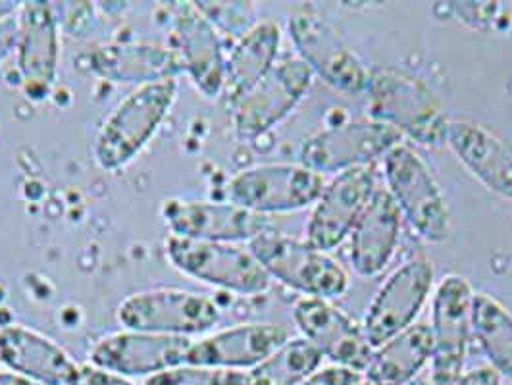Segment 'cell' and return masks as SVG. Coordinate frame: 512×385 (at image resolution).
<instances>
[{"label":"cell","instance_id":"obj_1","mask_svg":"<svg viewBox=\"0 0 512 385\" xmlns=\"http://www.w3.org/2000/svg\"><path fill=\"white\" fill-rule=\"evenodd\" d=\"M178 81L164 79L135 87L104 118L93 143V156L104 172L129 166L153 141L156 131L172 112Z\"/></svg>","mask_w":512,"mask_h":385},{"label":"cell","instance_id":"obj_2","mask_svg":"<svg viewBox=\"0 0 512 385\" xmlns=\"http://www.w3.org/2000/svg\"><path fill=\"white\" fill-rule=\"evenodd\" d=\"M368 110L378 120L426 147H441L449 118L428 83L409 70L385 66L370 72Z\"/></svg>","mask_w":512,"mask_h":385},{"label":"cell","instance_id":"obj_3","mask_svg":"<svg viewBox=\"0 0 512 385\" xmlns=\"http://www.w3.org/2000/svg\"><path fill=\"white\" fill-rule=\"evenodd\" d=\"M255 255L270 278L301 291L314 299H337L349 289V274L326 251L308 241L283 235L280 231H262L249 241Z\"/></svg>","mask_w":512,"mask_h":385},{"label":"cell","instance_id":"obj_4","mask_svg":"<svg viewBox=\"0 0 512 385\" xmlns=\"http://www.w3.org/2000/svg\"><path fill=\"white\" fill-rule=\"evenodd\" d=\"M166 258L181 274L237 295H262L270 276L255 255L237 245L170 235L164 243Z\"/></svg>","mask_w":512,"mask_h":385},{"label":"cell","instance_id":"obj_5","mask_svg":"<svg viewBox=\"0 0 512 385\" xmlns=\"http://www.w3.org/2000/svg\"><path fill=\"white\" fill-rule=\"evenodd\" d=\"M220 316V308L212 299L176 287L131 293L116 310V318L126 330L180 337L210 332Z\"/></svg>","mask_w":512,"mask_h":385},{"label":"cell","instance_id":"obj_6","mask_svg":"<svg viewBox=\"0 0 512 385\" xmlns=\"http://www.w3.org/2000/svg\"><path fill=\"white\" fill-rule=\"evenodd\" d=\"M389 195L401 216L428 243H443L449 235V208L443 191L424 158L407 145H397L384 160Z\"/></svg>","mask_w":512,"mask_h":385},{"label":"cell","instance_id":"obj_7","mask_svg":"<svg viewBox=\"0 0 512 385\" xmlns=\"http://www.w3.org/2000/svg\"><path fill=\"white\" fill-rule=\"evenodd\" d=\"M324 176L299 164H260L228 181L233 205L260 216L287 214L314 205L324 191Z\"/></svg>","mask_w":512,"mask_h":385},{"label":"cell","instance_id":"obj_8","mask_svg":"<svg viewBox=\"0 0 512 385\" xmlns=\"http://www.w3.org/2000/svg\"><path fill=\"white\" fill-rule=\"evenodd\" d=\"M472 285L459 274L445 276L432 301L430 384L453 385L462 376L472 334Z\"/></svg>","mask_w":512,"mask_h":385},{"label":"cell","instance_id":"obj_9","mask_svg":"<svg viewBox=\"0 0 512 385\" xmlns=\"http://www.w3.org/2000/svg\"><path fill=\"white\" fill-rule=\"evenodd\" d=\"M399 141L401 133L387 124L378 120H355L322 129L307 137L301 145L299 160L320 176H337L366 166L397 147Z\"/></svg>","mask_w":512,"mask_h":385},{"label":"cell","instance_id":"obj_10","mask_svg":"<svg viewBox=\"0 0 512 385\" xmlns=\"http://www.w3.org/2000/svg\"><path fill=\"white\" fill-rule=\"evenodd\" d=\"M434 264L424 257L410 258L380 287L366 310L362 332L372 349L410 328L434 287Z\"/></svg>","mask_w":512,"mask_h":385},{"label":"cell","instance_id":"obj_11","mask_svg":"<svg viewBox=\"0 0 512 385\" xmlns=\"http://www.w3.org/2000/svg\"><path fill=\"white\" fill-rule=\"evenodd\" d=\"M312 70L301 58L278 62L264 79L230 106L233 129L241 139H256L276 128L303 101Z\"/></svg>","mask_w":512,"mask_h":385},{"label":"cell","instance_id":"obj_12","mask_svg":"<svg viewBox=\"0 0 512 385\" xmlns=\"http://www.w3.org/2000/svg\"><path fill=\"white\" fill-rule=\"evenodd\" d=\"M16 70L27 99L51 95L60 66V24L51 2H22L18 10Z\"/></svg>","mask_w":512,"mask_h":385},{"label":"cell","instance_id":"obj_13","mask_svg":"<svg viewBox=\"0 0 512 385\" xmlns=\"http://www.w3.org/2000/svg\"><path fill=\"white\" fill-rule=\"evenodd\" d=\"M287 27L295 49L312 74H318L341 93L357 95L366 91L368 68L322 18L307 10H295Z\"/></svg>","mask_w":512,"mask_h":385},{"label":"cell","instance_id":"obj_14","mask_svg":"<svg viewBox=\"0 0 512 385\" xmlns=\"http://www.w3.org/2000/svg\"><path fill=\"white\" fill-rule=\"evenodd\" d=\"M191 337L124 330L97 339L89 351L91 364L124 378H151L187 362Z\"/></svg>","mask_w":512,"mask_h":385},{"label":"cell","instance_id":"obj_15","mask_svg":"<svg viewBox=\"0 0 512 385\" xmlns=\"http://www.w3.org/2000/svg\"><path fill=\"white\" fill-rule=\"evenodd\" d=\"M160 216L170 235L239 243L251 241L270 230L268 216H260L233 203H214L199 199L172 197L160 205Z\"/></svg>","mask_w":512,"mask_h":385},{"label":"cell","instance_id":"obj_16","mask_svg":"<svg viewBox=\"0 0 512 385\" xmlns=\"http://www.w3.org/2000/svg\"><path fill=\"white\" fill-rule=\"evenodd\" d=\"M172 14L170 35L174 51L180 56L183 72L193 81L206 99H216L224 93L226 54L220 33L212 26L195 2L176 4Z\"/></svg>","mask_w":512,"mask_h":385},{"label":"cell","instance_id":"obj_17","mask_svg":"<svg viewBox=\"0 0 512 385\" xmlns=\"http://www.w3.org/2000/svg\"><path fill=\"white\" fill-rule=\"evenodd\" d=\"M376 180L368 166L341 172L314 203L307 226V241L320 251L337 249L359 222L374 195Z\"/></svg>","mask_w":512,"mask_h":385},{"label":"cell","instance_id":"obj_18","mask_svg":"<svg viewBox=\"0 0 512 385\" xmlns=\"http://www.w3.org/2000/svg\"><path fill=\"white\" fill-rule=\"evenodd\" d=\"M297 328L322 357L357 372H364L374 355L359 324L330 301L305 297L293 308Z\"/></svg>","mask_w":512,"mask_h":385},{"label":"cell","instance_id":"obj_19","mask_svg":"<svg viewBox=\"0 0 512 385\" xmlns=\"http://www.w3.org/2000/svg\"><path fill=\"white\" fill-rule=\"evenodd\" d=\"M285 341H289V332L282 324H239L193 341L187 364L235 372H243L247 368L253 370L276 353Z\"/></svg>","mask_w":512,"mask_h":385},{"label":"cell","instance_id":"obj_20","mask_svg":"<svg viewBox=\"0 0 512 385\" xmlns=\"http://www.w3.org/2000/svg\"><path fill=\"white\" fill-rule=\"evenodd\" d=\"M0 362L39 385H77L81 366L58 343L20 324L0 330Z\"/></svg>","mask_w":512,"mask_h":385},{"label":"cell","instance_id":"obj_21","mask_svg":"<svg viewBox=\"0 0 512 385\" xmlns=\"http://www.w3.org/2000/svg\"><path fill=\"white\" fill-rule=\"evenodd\" d=\"M445 143L489 191L512 201V145L507 139L472 120H449Z\"/></svg>","mask_w":512,"mask_h":385},{"label":"cell","instance_id":"obj_22","mask_svg":"<svg viewBox=\"0 0 512 385\" xmlns=\"http://www.w3.org/2000/svg\"><path fill=\"white\" fill-rule=\"evenodd\" d=\"M401 235V210L389 191H374L370 203L351 231L349 258L360 278L382 274L397 251Z\"/></svg>","mask_w":512,"mask_h":385},{"label":"cell","instance_id":"obj_23","mask_svg":"<svg viewBox=\"0 0 512 385\" xmlns=\"http://www.w3.org/2000/svg\"><path fill=\"white\" fill-rule=\"evenodd\" d=\"M91 72L118 83H156L176 79L183 72L180 56L174 49L149 43L104 45L89 56Z\"/></svg>","mask_w":512,"mask_h":385},{"label":"cell","instance_id":"obj_24","mask_svg":"<svg viewBox=\"0 0 512 385\" xmlns=\"http://www.w3.org/2000/svg\"><path fill=\"white\" fill-rule=\"evenodd\" d=\"M280 45L282 29L272 20L256 22L249 31L235 39L230 56H226V79L222 93L230 106L245 97L278 64L276 60Z\"/></svg>","mask_w":512,"mask_h":385},{"label":"cell","instance_id":"obj_25","mask_svg":"<svg viewBox=\"0 0 512 385\" xmlns=\"http://www.w3.org/2000/svg\"><path fill=\"white\" fill-rule=\"evenodd\" d=\"M432 359V330L426 322H414L405 332L374 349L364 370L366 385H409Z\"/></svg>","mask_w":512,"mask_h":385},{"label":"cell","instance_id":"obj_26","mask_svg":"<svg viewBox=\"0 0 512 385\" xmlns=\"http://www.w3.org/2000/svg\"><path fill=\"white\" fill-rule=\"evenodd\" d=\"M472 332L478 337L491 368L512 382V312L489 293H474Z\"/></svg>","mask_w":512,"mask_h":385},{"label":"cell","instance_id":"obj_27","mask_svg":"<svg viewBox=\"0 0 512 385\" xmlns=\"http://www.w3.org/2000/svg\"><path fill=\"white\" fill-rule=\"evenodd\" d=\"M320 362V351L305 337L289 339L247 374L245 385H299L318 370Z\"/></svg>","mask_w":512,"mask_h":385},{"label":"cell","instance_id":"obj_28","mask_svg":"<svg viewBox=\"0 0 512 385\" xmlns=\"http://www.w3.org/2000/svg\"><path fill=\"white\" fill-rule=\"evenodd\" d=\"M247 374L197 364H180L147 378L143 385H245Z\"/></svg>","mask_w":512,"mask_h":385},{"label":"cell","instance_id":"obj_29","mask_svg":"<svg viewBox=\"0 0 512 385\" xmlns=\"http://www.w3.org/2000/svg\"><path fill=\"white\" fill-rule=\"evenodd\" d=\"M206 20L220 33L237 39L255 26V10L251 2H195Z\"/></svg>","mask_w":512,"mask_h":385},{"label":"cell","instance_id":"obj_30","mask_svg":"<svg viewBox=\"0 0 512 385\" xmlns=\"http://www.w3.org/2000/svg\"><path fill=\"white\" fill-rule=\"evenodd\" d=\"M364 378L357 370L345 366H328L324 370L314 372L305 382L299 385H362Z\"/></svg>","mask_w":512,"mask_h":385},{"label":"cell","instance_id":"obj_31","mask_svg":"<svg viewBox=\"0 0 512 385\" xmlns=\"http://www.w3.org/2000/svg\"><path fill=\"white\" fill-rule=\"evenodd\" d=\"M77 385H137L133 384L129 378L116 376L110 372H104L101 368L93 364H83L81 374H79V384Z\"/></svg>","mask_w":512,"mask_h":385},{"label":"cell","instance_id":"obj_32","mask_svg":"<svg viewBox=\"0 0 512 385\" xmlns=\"http://www.w3.org/2000/svg\"><path fill=\"white\" fill-rule=\"evenodd\" d=\"M18 41V14L0 20V62L16 51Z\"/></svg>","mask_w":512,"mask_h":385},{"label":"cell","instance_id":"obj_33","mask_svg":"<svg viewBox=\"0 0 512 385\" xmlns=\"http://www.w3.org/2000/svg\"><path fill=\"white\" fill-rule=\"evenodd\" d=\"M453 385H503V378L491 366H478L462 374Z\"/></svg>","mask_w":512,"mask_h":385},{"label":"cell","instance_id":"obj_34","mask_svg":"<svg viewBox=\"0 0 512 385\" xmlns=\"http://www.w3.org/2000/svg\"><path fill=\"white\" fill-rule=\"evenodd\" d=\"M0 385H39L14 372H0Z\"/></svg>","mask_w":512,"mask_h":385},{"label":"cell","instance_id":"obj_35","mask_svg":"<svg viewBox=\"0 0 512 385\" xmlns=\"http://www.w3.org/2000/svg\"><path fill=\"white\" fill-rule=\"evenodd\" d=\"M22 2H12V0H0V20L18 14Z\"/></svg>","mask_w":512,"mask_h":385},{"label":"cell","instance_id":"obj_36","mask_svg":"<svg viewBox=\"0 0 512 385\" xmlns=\"http://www.w3.org/2000/svg\"><path fill=\"white\" fill-rule=\"evenodd\" d=\"M409 385H432V384H430V376H422V378H420V376H418V378H416V380H414V382H410Z\"/></svg>","mask_w":512,"mask_h":385}]
</instances>
